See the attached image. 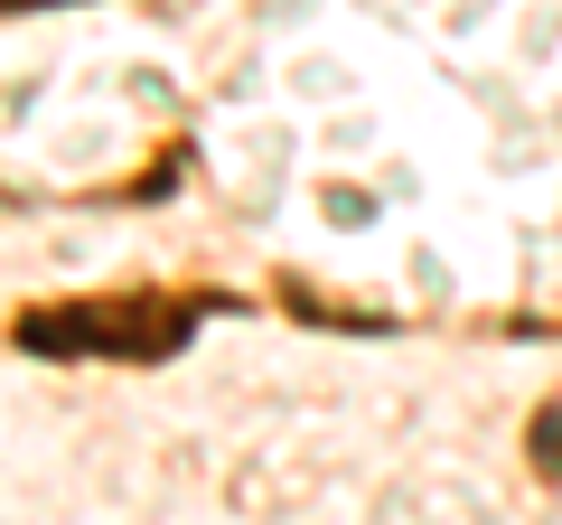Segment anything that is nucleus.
I'll use <instances>...</instances> for the list:
<instances>
[{"mask_svg":"<svg viewBox=\"0 0 562 525\" xmlns=\"http://www.w3.org/2000/svg\"><path fill=\"white\" fill-rule=\"evenodd\" d=\"M29 347H122V357H169V347L188 338L179 310H38V320L20 328Z\"/></svg>","mask_w":562,"mask_h":525,"instance_id":"1","label":"nucleus"},{"mask_svg":"<svg viewBox=\"0 0 562 525\" xmlns=\"http://www.w3.org/2000/svg\"><path fill=\"white\" fill-rule=\"evenodd\" d=\"M535 460H543V469H562V404L535 423Z\"/></svg>","mask_w":562,"mask_h":525,"instance_id":"2","label":"nucleus"}]
</instances>
